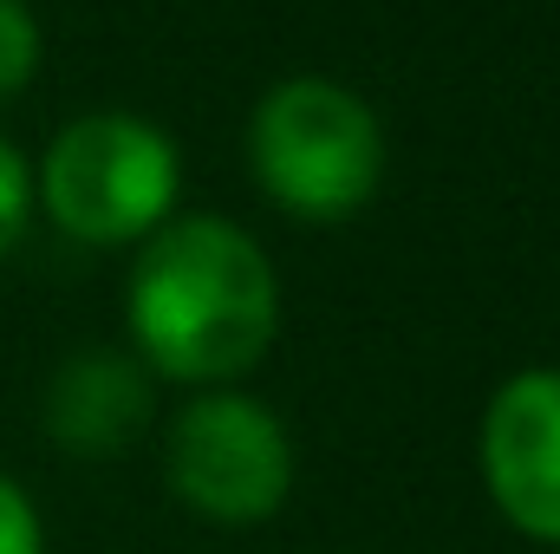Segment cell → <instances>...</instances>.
I'll use <instances>...</instances> for the list:
<instances>
[{
    "label": "cell",
    "instance_id": "cell-5",
    "mask_svg": "<svg viewBox=\"0 0 560 554\" xmlns=\"http://www.w3.org/2000/svg\"><path fill=\"white\" fill-rule=\"evenodd\" d=\"M476 476L522 542L560 554V366H522L482 399Z\"/></svg>",
    "mask_w": 560,
    "mask_h": 554
},
{
    "label": "cell",
    "instance_id": "cell-8",
    "mask_svg": "<svg viewBox=\"0 0 560 554\" xmlns=\"http://www.w3.org/2000/svg\"><path fill=\"white\" fill-rule=\"evenodd\" d=\"M33 229V157L0 131V268L20 255Z\"/></svg>",
    "mask_w": 560,
    "mask_h": 554
},
{
    "label": "cell",
    "instance_id": "cell-7",
    "mask_svg": "<svg viewBox=\"0 0 560 554\" xmlns=\"http://www.w3.org/2000/svg\"><path fill=\"white\" fill-rule=\"evenodd\" d=\"M39 59H46L39 13L26 0H0V105L26 99V85L39 79Z\"/></svg>",
    "mask_w": 560,
    "mask_h": 554
},
{
    "label": "cell",
    "instance_id": "cell-2",
    "mask_svg": "<svg viewBox=\"0 0 560 554\" xmlns=\"http://www.w3.org/2000/svg\"><path fill=\"white\" fill-rule=\"evenodd\" d=\"M385 118L332 72H287L248 112V176L306 229L352 222L385 189Z\"/></svg>",
    "mask_w": 560,
    "mask_h": 554
},
{
    "label": "cell",
    "instance_id": "cell-3",
    "mask_svg": "<svg viewBox=\"0 0 560 554\" xmlns=\"http://www.w3.org/2000/svg\"><path fill=\"white\" fill-rule=\"evenodd\" d=\"M183 209V150L143 112H79L33 157V222L92 255H131Z\"/></svg>",
    "mask_w": 560,
    "mask_h": 554
},
{
    "label": "cell",
    "instance_id": "cell-1",
    "mask_svg": "<svg viewBox=\"0 0 560 554\" xmlns=\"http://www.w3.org/2000/svg\"><path fill=\"white\" fill-rule=\"evenodd\" d=\"M287 326V287L268 242L222 209H176L125 268V346L156 385H242Z\"/></svg>",
    "mask_w": 560,
    "mask_h": 554
},
{
    "label": "cell",
    "instance_id": "cell-6",
    "mask_svg": "<svg viewBox=\"0 0 560 554\" xmlns=\"http://www.w3.org/2000/svg\"><path fill=\"white\" fill-rule=\"evenodd\" d=\"M156 399L163 385L131 346H79L52 366L39 392V424L52 450L79 463H112L156 430Z\"/></svg>",
    "mask_w": 560,
    "mask_h": 554
},
{
    "label": "cell",
    "instance_id": "cell-9",
    "mask_svg": "<svg viewBox=\"0 0 560 554\" xmlns=\"http://www.w3.org/2000/svg\"><path fill=\"white\" fill-rule=\"evenodd\" d=\"M0 554H46V516L7 463H0Z\"/></svg>",
    "mask_w": 560,
    "mask_h": 554
},
{
    "label": "cell",
    "instance_id": "cell-4",
    "mask_svg": "<svg viewBox=\"0 0 560 554\" xmlns=\"http://www.w3.org/2000/svg\"><path fill=\"white\" fill-rule=\"evenodd\" d=\"M163 489L183 516L209 529H261L293 503L300 450L287 417L255 399L248 385H209L183 392V405L156 430Z\"/></svg>",
    "mask_w": 560,
    "mask_h": 554
}]
</instances>
